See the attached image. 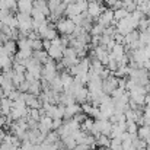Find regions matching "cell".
Here are the masks:
<instances>
[{"label": "cell", "instance_id": "cell-1", "mask_svg": "<svg viewBox=\"0 0 150 150\" xmlns=\"http://www.w3.org/2000/svg\"><path fill=\"white\" fill-rule=\"evenodd\" d=\"M16 19H18V29H19V32L28 37V32L34 31V29H32V16L28 15V13H21V12H18Z\"/></svg>", "mask_w": 150, "mask_h": 150}, {"label": "cell", "instance_id": "cell-2", "mask_svg": "<svg viewBox=\"0 0 150 150\" xmlns=\"http://www.w3.org/2000/svg\"><path fill=\"white\" fill-rule=\"evenodd\" d=\"M76 25L74 22L70 19V18H66V16H61L57 22H55V29L57 32H60L61 35H71L73 31H74Z\"/></svg>", "mask_w": 150, "mask_h": 150}, {"label": "cell", "instance_id": "cell-3", "mask_svg": "<svg viewBox=\"0 0 150 150\" xmlns=\"http://www.w3.org/2000/svg\"><path fill=\"white\" fill-rule=\"evenodd\" d=\"M96 22H98L99 25H102L103 28H105V26H109V25H115V22H117V21L114 19V10H112V9H109V7H106L99 16H98Z\"/></svg>", "mask_w": 150, "mask_h": 150}, {"label": "cell", "instance_id": "cell-4", "mask_svg": "<svg viewBox=\"0 0 150 150\" xmlns=\"http://www.w3.org/2000/svg\"><path fill=\"white\" fill-rule=\"evenodd\" d=\"M106 7L102 4V3H93V1H88V9H86V13L93 19V21H96L98 19V16H99L100 13L105 10Z\"/></svg>", "mask_w": 150, "mask_h": 150}, {"label": "cell", "instance_id": "cell-5", "mask_svg": "<svg viewBox=\"0 0 150 150\" xmlns=\"http://www.w3.org/2000/svg\"><path fill=\"white\" fill-rule=\"evenodd\" d=\"M63 47L61 45H55V44H51L50 48L47 50V54H48V57H50L51 60H54V61H60L61 58H63Z\"/></svg>", "mask_w": 150, "mask_h": 150}, {"label": "cell", "instance_id": "cell-6", "mask_svg": "<svg viewBox=\"0 0 150 150\" xmlns=\"http://www.w3.org/2000/svg\"><path fill=\"white\" fill-rule=\"evenodd\" d=\"M32 7H34V0H18V3H16V9L21 13L31 15Z\"/></svg>", "mask_w": 150, "mask_h": 150}, {"label": "cell", "instance_id": "cell-7", "mask_svg": "<svg viewBox=\"0 0 150 150\" xmlns=\"http://www.w3.org/2000/svg\"><path fill=\"white\" fill-rule=\"evenodd\" d=\"M12 102L7 96H3L0 98V108H1V115H9L10 114V109H12Z\"/></svg>", "mask_w": 150, "mask_h": 150}, {"label": "cell", "instance_id": "cell-8", "mask_svg": "<svg viewBox=\"0 0 150 150\" xmlns=\"http://www.w3.org/2000/svg\"><path fill=\"white\" fill-rule=\"evenodd\" d=\"M93 137H95L96 147H109V144H111V139H109L108 136L98 134V136H93Z\"/></svg>", "mask_w": 150, "mask_h": 150}, {"label": "cell", "instance_id": "cell-9", "mask_svg": "<svg viewBox=\"0 0 150 150\" xmlns=\"http://www.w3.org/2000/svg\"><path fill=\"white\" fill-rule=\"evenodd\" d=\"M3 47H4V50L7 51V54H9L10 57H13V55L16 54V51H18V44H16L15 40H7V41L3 44Z\"/></svg>", "mask_w": 150, "mask_h": 150}, {"label": "cell", "instance_id": "cell-10", "mask_svg": "<svg viewBox=\"0 0 150 150\" xmlns=\"http://www.w3.org/2000/svg\"><path fill=\"white\" fill-rule=\"evenodd\" d=\"M58 76H60V80H61V83H63V89L67 88V86H70V85L73 83V76H71L69 71L63 70Z\"/></svg>", "mask_w": 150, "mask_h": 150}, {"label": "cell", "instance_id": "cell-11", "mask_svg": "<svg viewBox=\"0 0 150 150\" xmlns=\"http://www.w3.org/2000/svg\"><path fill=\"white\" fill-rule=\"evenodd\" d=\"M57 140H60L58 133H57L55 130H51V131H48V133L45 134V139H44V142H42V143H47V144H54Z\"/></svg>", "mask_w": 150, "mask_h": 150}, {"label": "cell", "instance_id": "cell-12", "mask_svg": "<svg viewBox=\"0 0 150 150\" xmlns=\"http://www.w3.org/2000/svg\"><path fill=\"white\" fill-rule=\"evenodd\" d=\"M32 57L35 58V60H38L41 64H44L50 57H48V54H47V51L45 50H38V51H32Z\"/></svg>", "mask_w": 150, "mask_h": 150}, {"label": "cell", "instance_id": "cell-13", "mask_svg": "<svg viewBox=\"0 0 150 150\" xmlns=\"http://www.w3.org/2000/svg\"><path fill=\"white\" fill-rule=\"evenodd\" d=\"M92 128H93V118H92V117H88V118L80 124V130H83L86 134H91Z\"/></svg>", "mask_w": 150, "mask_h": 150}, {"label": "cell", "instance_id": "cell-14", "mask_svg": "<svg viewBox=\"0 0 150 150\" xmlns=\"http://www.w3.org/2000/svg\"><path fill=\"white\" fill-rule=\"evenodd\" d=\"M60 140L64 143V146H66V149L67 150H71L73 147H76V146H77V143H76V140L73 139V136H71V134H70V136H66V137H61Z\"/></svg>", "mask_w": 150, "mask_h": 150}, {"label": "cell", "instance_id": "cell-15", "mask_svg": "<svg viewBox=\"0 0 150 150\" xmlns=\"http://www.w3.org/2000/svg\"><path fill=\"white\" fill-rule=\"evenodd\" d=\"M149 136H150V125H142V127H139V130H137V137L139 139L146 140Z\"/></svg>", "mask_w": 150, "mask_h": 150}, {"label": "cell", "instance_id": "cell-16", "mask_svg": "<svg viewBox=\"0 0 150 150\" xmlns=\"http://www.w3.org/2000/svg\"><path fill=\"white\" fill-rule=\"evenodd\" d=\"M103 29H105V28L96 22V23H93V25H92V28H91L89 34H91V37H100V35L103 34Z\"/></svg>", "mask_w": 150, "mask_h": 150}, {"label": "cell", "instance_id": "cell-17", "mask_svg": "<svg viewBox=\"0 0 150 150\" xmlns=\"http://www.w3.org/2000/svg\"><path fill=\"white\" fill-rule=\"evenodd\" d=\"M130 13L124 9V7H120V9H115L114 10V19L115 21H121V19H124V18H127Z\"/></svg>", "mask_w": 150, "mask_h": 150}, {"label": "cell", "instance_id": "cell-18", "mask_svg": "<svg viewBox=\"0 0 150 150\" xmlns=\"http://www.w3.org/2000/svg\"><path fill=\"white\" fill-rule=\"evenodd\" d=\"M31 48H32V51L44 50V48H42V40H41V38H35V40H31Z\"/></svg>", "mask_w": 150, "mask_h": 150}, {"label": "cell", "instance_id": "cell-19", "mask_svg": "<svg viewBox=\"0 0 150 150\" xmlns=\"http://www.w3.org/2000/svg\"><path fill=\"white\" fill-rule=\"evenodd\" d=\"M139 130V125L136 124V121H127V133L128 134H136Z\"/></svg>", "mask_w": 150, "mask_h": 150}, {"label": "cell", "instance_id": "cell-20", "mask_svg": "<svg viewBox=\"0 0 150 150\" xmlns=\"http://www.w3.org/2000/svg\"><path fill=\"white\" fill-rule=\"evenodd\" d=\"M124 9H125L128 13H131V12H134V10L137 9V3L133 1V0H125V1H124Z\"/></svg>", "mask_w": 150, "mask_h": 150}, {"label": "cell", "instance_id": "cell-21", "mask_svg": "<svg viewBox=\"0 0 150 150\" xmlns=\"http://www.w3.org/2000/svg\"><path fill=\"white\" fill-rule=\"evenodd\" d=\"M73 118H74V120H76V121H77L79 124H82V122H83V121H85V120L88 118V115H86L85 112H77V114H76V115L73 117Z\"/></svg>", "mask_w": 150, "mask_h": 150}, {"label": "cell", "instance_id": "cell-22", "mask_svg": "<svg viewBox=\"0 0 150 150\" xmlns=\"http://www.w3.org/2000/svg\"><path fill=\"white\" fill-rule=\"evenodd\" d=\"M0 150H18V147H15V146L10 144V143L3 142V143H0Z\"/></svg>", "mask_w": 150, "mask_h": 150}, {"label": "cell", "instance_id": "cell-23", "mask_svg": "<svg viewBox=\"0 0 150 150\" xmlns=\"http://www.w3.org/2000/svg\"><path fill=\"white\" fill-rule=\"evenodd\" d=\"M61 124H63V118H55V120H52V130H58L60 127H61Z\"/></svg>", "mask_w": 150, "mask_h": 150}, {"label": "cell", "instance_id": "cell-24", "mask_svg": "<svg viewBox=\"0 0 150 150\" xmlns=\"http://www.w3.org/2000/svg\"><path fill=\"white\" fill-rule=\"evenodd\" d=\"M102 3H105V4H106V7H109V9H111V7L117 3V0H102Z\"/></svg>", "mask_w": 150, "mask_h": 150}, {"label": "cell", "instance_id": "cell-25", "mask_svg": "<svg viewBox=\"0 0 150 150\" xmlns=\"http://www.w3.org/2000/svg\"><path fill=\"white\" fill-rule=\"evenodd\" d=\"M6 134H7V133H6V130H4V128H0V143H3V142H4Z\"/></svg>", "mask_w": 150, "mask_h": 150}, {"label": "cell", "instance_id": "cell-26", "mask_svg": "<svg viewBox=\"0 0 150 150\" xmlns=\"http://www.w3.org/2000/svg\"><path fill=\"white\" fill-rule=\"evenodd\" d=\"M88 1H93V3H102V0H88Z\"/></svg>", "mask_w": 150, "mask_h": 150}, {"label": "cell", "instance_id": "cell-27", "mask_svg": "<svg viewBox=\"0 0 150 150\" xmlns=\"http://www.w3.org/2000/svg\"><path fill=\"white\" fill-rule=\"evenodd\" d=\"M133 1H136V3H137V1H139V0H133Z\"/></svg>", "mask_w": 150, "mask_h": 150}]
</instances>
